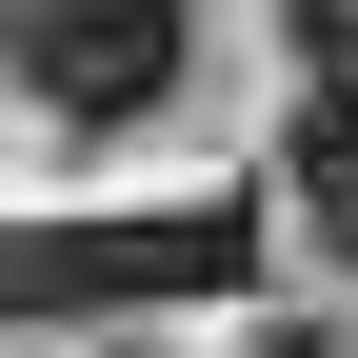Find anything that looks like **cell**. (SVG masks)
<instances>
[{
  "label": "cell",
  "mask_w": 358,
  "mask_h": 358,
  "mask_svg": "<svg viewBox=\"0 0 358 358\" xmlns=\"http://www.w3.org/2000/svg\"><path fill=\"white\" fill-rule=\"evenodd\" d=\"M259 219L239 199H140V219H20L0 239V319H140V299H239Z\"/></svg>",
  "instance_id": "cell-1"
},
{
  "label": "cell",
  "mask_w": 358,
  "mask_h": 358,
  "mask_svg": "<svg viewBox=\"0 0 358 358\" xmlns=\"http://www.w3.org/2000/svg\"><path fill=\"white\" fill-rule=\"evenodd\" d=\"M179 60H199L179 0H20V80H40L60 120H159Z\"/></svg>",
  "instance_id": "cell-2"
},
{
  "label": "cell",
  "mask_w": 358,
  "mask_h": 358,
  "mask_svg": "<svg viewBox=\"0 0 358 358\" xmlns=\"http://www.w3.org/2000/svg\"><path fill=\"white\" fill-rule=\"evenodd\" d=\"M299 219L358 259V20H338V0L299 20Z\"/></svg>",
  "instance_id": "cell-3"
},
{
  "label": "cell",
  "mask_w": 358,
  "mask_h": 358,
  "mask_svg": "<svg viewBox=\"0 0 358 358\" xmlns=\"http://www.w3.org/2000/svg\"><path fill=\"white\" fill-rule=\"evenodd\" d=\"M120 358H140V338H120Z\"/></svg>",
  "instance_id": "cell-4"
}]
</instances>
